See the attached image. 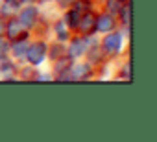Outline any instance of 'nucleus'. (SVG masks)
Wrapping results in <instances>:
<instances>
[{
	"mask_svg": "<svg viewBox=\"0 0 157 142\" xmlns=\"http://www.w3.org/2000/svg\"><path fill=\"white\" fill-rule=\"evenodd\" d=\"M44 54H46V44L44 43H35L26 50V57L32 65H39L44 59Z\"/></svg>",
	"mask_w": 157,
	"mask_h": 142,
	"instance_id": "obj_1",
	"label": "nucleus"
},
{
	"mask_svg": "<svg viewBox=\"0 0 157 142\" xmlns=\"http://www.w3.org/2000/svg\"><path fill=\"white\" fill-rule=\"evenodd\" d=\"M6 33L11 41H17V39H26V32H24V26L17 21H10V24L6 26Z\"/></svg>",
	"mask_w": 157,
	"mask_h": 142,
	"instance_id": "obj_2",
	"label": "nucleus"
},
{
	"mask_svg": "<svg viewBox=\"0 0 157 142\" xmlns=\"http://www.w3.org/2000/svg\"><path fill=\"white\" fill-rule=\"evenodd\" d=\"M120 44H122V37L118 33H113V35H107L105 41H104V48L107 54H117L120 50Z\"/></svg>",
	"mask_w": 157,
	"mask_h": 142,
	"instance_id": "obj_3",
	"label": "nucleus"
},
{
	"mask_svg": "<svg viewBox=\"0 0 157 142\" xmlns=\"http://www.w3.org/2000/svg\"><path fill=\"white\" fill-rule=\"evenodd\" d=\"M113 28H115V21H113L111 15H100V17L96 19V22H94V30L104 32V33L111 32Z\"/></svg>",
	"mask_w": 157,
	"mask_h": 142,
	"instance_id": "obj_4",
	"label": "nucleus"
},
{
	"mask_svg": "<svg viewBox=\"0 0 157 142\" xmlns=\"http://www.w3.org/2000/svg\"><path fill=\"white\" fill-rule=\"evenodd\" d=\"M35 21H37V9L35 8H26V9L21 11V24L22 26L32 28L35 24Z\"/></svg>",
	"mask_w": 157,
	"mask_h": 142,
	"instance_id": "obj_5",
	"label": "nucleus"
},
{
	"mask_svg": "<svg viewBox=\"0 0 157 142\" xmlns=\"http://www.w3.org/2000/svg\"><path fill=\"white\" fill-rule=\"evenodd\" d=\"M85 52V41L83 39H74L68 46V55L70 57H78V55H82Z\"/></svg>",
	"mask_w": 157,
	"mask_h": 142,
	"instance_id": "obj_6",
	"label": "nucleus"
},
{
	"mask_svg": "<svg viewBox=\"0 0 157 142\" xmlns=\"http://www.w3.org/2000/svg\"><path fill=\"white\" fill-rule=\"evenodd\" d=\"M94 22H96V19L91 15V13H87L85 17H80V28H82V32H85V33H91V32H94Z\"/></svg>",
	"mask_w": 157,
	"mask_h": 142,
	"instance_id": "obj_7",
	"label": "nucleus"
},
{
	"mask_svg": "<svg viewBox=\"0 0 157 142\" xmlns=\"http://www.w3.org/2000/svg\"><path fill=\"white\" fill-rule=\"evenodd\" d=\"M67 22H68L70 28H76L78 22H80V11H78V9H72L70 13H67Z\"/></svg>",
	"mask_w": 157,
	"mask_h": 142,
	"instance_id": "obj_8",
	"label": "nucleus"
},
{
	"mask_svg": "<svg viewBox=\"0 0 157 142\" xmlns=\"http://www.w3.org/2000/svg\"><path fill=\"white\" fill-rule=\"evenodd\" d=\"M17 11V2L15 0H6L2 6V15H13Z\"/></svg>",
	"mask_w": 157,
	"mask_h": 142,
	"instance_id": "obj_9",
	"label": "nucleus"
},
{
	"mask_svg": "<svg viewBox=\"0 0 157 142\" xmlns=\"http://www.w3.org/2000/svg\"><path fill=\"white\" fill-rule=\"evenodd\" d=\"M67 68H70V57L68 55H65V57H57V61H56V70L57 72H63V70H67Z\"/></svg>",
	"mask_w": 157,
	"mask_h": 142,
	"instance_id": "obj_10",
	"label": "nucleus"
},
{
	"mask_svg": "<svg viewBox=\"0 0 157 142\" xmlns=\"http://www.w3.org/2000/svg\"><path fill=\"white\" fill-rule=\"evenodd\" d=\"M26 52V43H24V39H17L15 43H13V54L15 55H22Z\"/></svg>",
	"mask_w": 157,
	"mask_h": 142,
	"instance_id": "obj_11",
	"label": "nucleus"
},
{
	"mask_svg": "<svg viewBox=\"0 0 157 142\" xmlns=\"http://www.w3.org/2000/svg\"><path fill=\"white\" fill-rule=\"evenodd\" d=\"M89 76V66L85 65H82V66H76V70H74V78L76 80H80V78H87Z\"/></svg>",
	"mask_w": 157,
	"mask_h": 142,
	"instance_id": "obj_12",
	"label": "nucleus"
},
{
	"mask_svg": "<svg viewBox=\"0 0 157 142\" xmlns=\"http://www.w3.org/2000/svg\"><path fill=\"white\" fill-rule=\"evenodd\" d=\"M8 50H10L8 43H6L4 39H0V59H6V55H8Z\"/></svg>",
	"mask_w": 157,
	"mask_h": 142,
	"instance_id": "obj_13",
	"label": "nucleus"
},
{
	"mask_svg": "<svg viewBox=\"0 0 157 142\" xmlns=\"http://www.w3.org/2000/svg\"><path fill=\"white\" fill-rule=\"evenodd\" d=\"M118 11L122 13V21H124V24L128 26V24H129V6H124V8H120Z\"/></svg>",
	"mask_w": 157,
	"mask_h": 142,
	"instance_id": "obj_14",
	"label": "nucleus"
},
{
	"mask_svg": "<svg viewBox=\"0 0 157 142\" xmlns=\"http://www.w3.org/2000/svg\"><path fill=\"white\" fill-rule=\"evenodd\" d=\"M107 9H109V13H118V0H109Z\"/></svg>",
	"mask_w": 157,
	"mask_h": 142,
	"instance_id": "obj_15",
	"label": "nucleus"
},
{
	"mask_svg": "<svg viewBox=\"0 0 157 142\" xmlns=\"http://www.w3.org/2000/svg\"><path fill=\"white\" fill-rule=\"evenodd\" d=\"M56 30H57V35H59V39H61V41H65V39H67V32H65V26H63V22H59V24L56 26Z\"/></svg>",
	"mask_w": 157,
	"mask_h": 142,
	"instance_id": "obj_16",
	"label": "nucleus"
},
{
	"mask_svg": "<svg viewBox=\"0 0 157 142\" xmlns=\"http://www.w3.org/2000/svg\"><path fill=\"white\" fill-rule=\"evenodd\" d=\"M59 52H61V48H59V46L52 48V54H50V57H52V59H57V57H59Z\"/></svg>",
	"mask_w": 157,
	"mask_h": 142,
	"instance_id": "obj_17",
	"label": "nucleus"
},
{
	"mask_svg": "<svg viewBox=\"0 0 157 142\" xmlns=\"http://www.w3.org/2000/svg\"><path fill=\"white\" fill-rule=\"evenodd\" d=\"M4 33V26H2V22H0V35Z\"/></svg>",
	"mask_w": 157,
	"mask_h": 142,
	"instance_id": "obj_18",
	"label": "nucleus"
},
{
	"mask_svg": "<svg viewBox=\"0 0 157 142\" xmlns=\"http://www.w3.org/2000/svg\"><path fill=\"white\" fill-rule=\"evenodd\" d=\"M22 2H35V0H22Z\"/></svg>",
	"mask_w": 157,
	"mask_h": 142,
	"instance_id": "obj_19",
	"label": "nucleus"
},
{
	"mask_svg": "<svg viewBox=\"0 0 157 142\" xmlns=\"http://www.w3.org/2000/svg\"><path fill=\"white\" fill-rule=\"evenodd\" d=\"M122 2H128V0H122Z\"/></svg>",
	"mask_w": 157,
	"mask_h": 142,
	"instance_id": "obj_20",
	"label": "nucleus"
}]
</instances>
